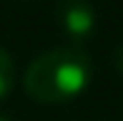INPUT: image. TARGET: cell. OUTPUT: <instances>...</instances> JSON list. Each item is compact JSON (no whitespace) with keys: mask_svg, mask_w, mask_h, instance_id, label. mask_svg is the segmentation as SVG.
Segmentation results:
<instances>
[{"mask_svg":"<svg viewBox=\"0 0 123 121\" xmlns=\"http://www.w3.org/2000/svg\"><path fill=\"white\" fill-rule=\"evenodd\" d=\"M13 86H15V66L10 53L0 46V101L13 91Z\"/></svg>","mask_w":123,"mask_h":121,"instance_id":"cell-3","label":"cell"},{"mask_svg":"<svg viewBox=\"0 0 123 121\" xmlns=\"http://www.w3.org/2000/svg\"><path fill=\"white\" fill-rule=\"evenodd\" d=\"M93 63L78 46H60L40 53L25 71L23 86L38 103H68L88 88Z\"/></svg>","mask_w":123,"mask_h":121,"instance_id":"cell-1","label":"cell"},{"mask_svg":"<svg viewBox=\"0 0 123 121\" xmlns=\"http://www.w3.org/2000/svg\"><path fill=\"white\" fill-rule=\"evenodd\" d=\"M58 20L73 43H83L96 30V10L86 0H63L58 8Z\"/></svg>","mask_w":123,"mask_h":121,"instance_id":"cell-2","label":"cell"},{"mask_svg":"<svg viewBox=\"0 0 123 121\" xmlns=\"http://www.w3.org/2000/svg\"><path fill=\"white\" fill-rule=\"evenodd\" d=\"M0 121H13L10 116H3V114H0Z\"/></svg>","mask_w":123,"mask_h":121,"instance_id":"cell-5","label":"cell"},{"mask_svg":"<svg viewBox=\"0 0 123 121\" xmlns=\"http://www.w3.org/2000/svg\"><path fill=\"white\" fill-rule=\"evenodd\" d=\"M113 66H116V71L123 76V40L116 46V51H113Z\"/></svg>","mask_w":123,"mask_h":121,"instance_id":"cell-4","label":"cell"}]
</instances>
